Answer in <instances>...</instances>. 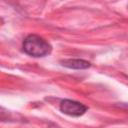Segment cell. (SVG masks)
I'll list each match as a JSON object with an SVG mask.
<instances>
[{
	"instance_id": "cell-1",
	"label": "cell",
	"mask_w": 128,
	"mask_h": 128,
	"mask_svg": "<svg viewBox=\"0 0 128 128\" xmlns=\"http://www.w3.org/2000/svg\"><path fill=\"white\" fill-rule=\"evenodd\" d=\"M51 45L42 37L31 34L23 41V51L32 57H44L51 52Z\"/></svg>"
},
{
	"instance_id": "cell-2",
	"label": "cell",
	"mask_w": 128,
	"mask_h": 128,
	"mask_svg": "<svg viewBox=\"0 0 128 128\" xmlns=\"http://www.w3.org/2000/svg\"><path fill=\"white\" fill-rule=\"evenodd\" d=\"M60 110L66 115L72 117H79L87 111V107L80 102L65 99L60 103Z\"/></svg>"
},
{
	"instance_id": "cell-3",
	"label": "cell",
	"mask_w": 128,
	"mask_h": 128,
	"mask_svg": "<svg viewBox=\"0 0 128 128\" xmlns=\"http://www.w3.org/2000/svg\"><path fill=\"white\" fill-rule=\"evenodd\" d=\"M64 67L70 68V69H86L91 66L90 62L83 60V59H65L60 62Z\"/></svg>"
}]
</instances>
